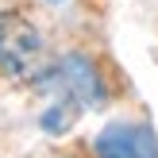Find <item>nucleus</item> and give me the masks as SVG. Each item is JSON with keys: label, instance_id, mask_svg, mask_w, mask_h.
<instances>
[{"label": "nucleus", "instance_id": "nucleus-1", "mask_svg": "<svg viewBox=\"0 0 158 158\" xmlns=\"http://www.w3.org/2000/svg\"><path fill=\"white\" fill-rule=\"evenodd\" d=\"M0 69L15 81H39L50 73L46 39L19 12H0Z\"/></svg>", "mask_w": 158, "mask_h": 158}, {"label": "nucleus", "instance_id": "nucleus-2", "mask_svg": "<svg viewBox=\"0 0 158 158\" xmlns=\"http://www.w3.org/2000/svg\"><path fill=\"white\" fill-rule=\"evenodd\" d=\"M54 85L62 89V100H66V104L93 108L100 100V77H97V69H93V62L81 58V54L62 58L58 73H54Z\"/></svg>", "mask_w": 158, "mask_h": 158}, {"label": "nucleus", "instance_id": "nucleus-3", "mask_svg": "<svg viewBox=\"0 0 158 158\" xmlns=\"http://www.w3.org/2000/svg\"><path fill=\"white\" fill-rule=\"evenodd\" d=\"M100 158H158V143L139 123H108L97 135Z\"/></svg>", "mask_w": 158, "mask_h": 158}]
</instances>
